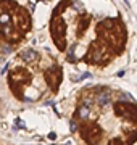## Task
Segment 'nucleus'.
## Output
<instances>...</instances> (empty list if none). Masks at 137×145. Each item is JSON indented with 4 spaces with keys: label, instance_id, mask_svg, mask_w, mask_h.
Wrapping results in <instances>:
<instances>
[{
    "label": "nucleus",
    "instance_id": "nucleus-4",
    "mask_svg": "<svg viewBox=\"0 0 137 145\" xmlns=\"http://www.w3.org/2000/svg\"><path fill=\"white\" fill-rule=\"evenodd\" d=\"M87 77H89V79H90V77H92V74H90V72H84V74H82V76H81V77H79V79H78V81H82V79H87Z\"/></svg>",
    "mask_w": 137,
    "mask_h": 145
},
{
    "label": "nucleus",
    "instance_id": "nucleus-3",
    "mask_svg": "<svg viewBox=\"0 0 137 145\" xmlns=\"http://www.w3.org/2000/svg\"><path fill=\"white\" fill-rule=\"evenodd\" d=\"M110 100H111V97H110L108 92H100L98 97H97V103L100 106H106L110 103Z\"/></svg>",
    "mask_w": 137,
    "mask_h": 145
},
{
    "label": "nucleus",
    "instance_id": "nucleus-6",
    "mask_svg": "<svg viewBox=\"0 0 137 145\" xmlns=\"http://www.w3.org/2000/svg\"><path fill=\"white\" fill-rule=\"evenodd\" d=\"M16 124H18V126H19V127H24V123H21V121H19V119H16Z\"/></svg>",
    "mask_w": 137,
    "mask_h": 145
},
{
    "label": "nucleus",
    "instance_id": "nucleus-5",
    "mask_svg": "<svg viewBox=\"0 0 137 145\" xmlns=\"http://www.w3.org/2000/svg\"><path fill=\"white\" fill-rule=\"evenodd\" d=\"M69 126H71V131L76 132V124H74V121H71V123H69Z\"/></svg>",
    "mask_w": 137,
    "mask_h": 145
},
{
    "label": "nucleus",
    "instance_id": "nucleus-1",
    "mask_svg": "<svg viewBox=\"0 0 137 145\" xmlns=\"http://www.w3.org/2000/svg\"><path fill=\"white\" fill-rule=\"evenodd\" d=\"M89 113H90V100H89V102H85L84 105H79V106H78L76 116L81 118V119H85V118L89 116Z\"/></svg>",
    "mask_w": 137,
    "mask_h": 145
},
{
    "label": "nucleus",
    "instance_id": "nucleus-2",
    "mask_svg": "<svg viewBox=\"0 0 137 145\" xmlns=\"http://www.w3.org/2000/svg\"><path fill=\"white\" fill-rule=\"evenodd\" d=\"M19 56H21V60H24L26 63H32V61L37 58V53H35L34 50H23L21 53H19Z\"/></svg>",
    "mask_w": 137,
    "mask_h": 145
}]
</instances>
